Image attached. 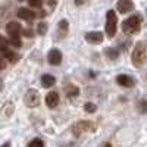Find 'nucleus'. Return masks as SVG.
Listing matches in <instances>:
<instances>
[{"label": "nucleus", "instance_id": "8", "mask_svg": "<svg viewBox=\"0 0 147 147\" xmlns=\"http://www.w3.org/2000/svg\"><path fill=\"white\" fill-rule=\"evenodd\" d=\"M85 40L91 44H97V43H102L103 41V34L99 31H90L85 34Z\"/></svg>", "mask_w": 147, "mask_h": 147}, {"label": "nucleus", "instance_id": "9", "mask_svg": "<svg viewBox=\"0 0 147 147\" xmlns=\"http://www.w3.org/2000/svg\"><path fill=\"white\" fill-rule=\"evenodd\" d=\"M116 9L121 12V13H127V12L134 9V3L131 0H119L116 3Z\"/></svg>", "mask_w": 147, "mask_h": 147}, {"label": "nucleus", "instance_id": "6", "mask_svg": "<svg viewBox=\"0 0 147 147\" xmlns=\"http://www.w3.org/2000/svg\"><path fill=\"white\" fill-rule=\"evenodd\" d=\"M24 100H25V105L28 107H35L37 105L40 103V96H38V93H37L35 90H28Z\"/></svg>", "mask_w": 147, "mask_h": 147}, {"label": "nucleus", "instance_id": "22", "mask_svg": "<svg viewBox=\"0 0 147 147\" xmlns=\"http://www.w3.org/2000/svg\"><path fill=\"white\" fill-rule=\"evenodd\" d=\"M6 68V63H5V59L2 57V56H0V71H2V69H5Z\"/></svg>", "mask_w": 147, "mask_h": 147}, {"label": "nucleus", "instance_id": "4", "mask_svg": "<svg viewBox=\"0 0 147 147\" xmlns=\"http://www.w3.org/2000/svg\"><path fill=\"white\" fill-rule=\"evenodd\" d=\"M116 30H118V18H116L115 10H107V13H106V34L109 38L115 37Z\"/></svg>", "mask_w": 147, "mask_h": 147}, {"label": "nucleus", "instance_id": "13", "mask_svg": "<svg viewBox=\"0 0 147 147\" xmlns=\"http://www.w3.org/2000/svg\"><path fill=\"white\" fill-rule=\"evenodd\" d=\"M55 82H56V80H55L53 75H50V74H44V75L41 77V85H43V87H46V88L53 87Z\"/></svg>", "mask_w": 147, "mask_h": 147}, {"label": "nucleus", "instance_id": "18", "mask_svg": "<svg viewBox=\"0 0 147 147\" xmlns=\"http://www.w3.org/2000/svg\"><path fill=\"white\" fill-rule=\"evenodd\" d=\"M28 147H44V143L40 138H34L32 141H30Z\"/></svg>", "mask_w": 147, "mask_h": 147}, {"label": "nucleus", "instance_id": "19", "mask_svg": "<svg viewBox=\"0 0 147 147\" xmlns=\"http://www.w3.org/2000/svg\"><path fill=\"white\" fill-rule=\"evenodd\" d=\"M84 109H85V112H88V113H94L97 107H96L94 103H85L84 105Z\"/></svg>", "mask_w": 147, "mask_h": 147}, {"label": "nucleus", "instance_id": "20", "mask_svg": "<svg viewBox=\"0 0 147 147\" xmlns=\"http://www.w3.org/2000/svg\"><path fill=\"white\" fill-rule=\"evenodd\" d=\"M28 5L31 7H40L43 5V0H28Z\"/></svg>", "mask_w": 147, "mask_h": 147}, {"label": "nucleus", "instance_id": "2", "mask_svg": "<svg viewBox=\"0 0 147 147\" xmlns=\"http://www.w3.org/2000/svg\"><path fill=\"white\" fill-rule=\"evenodd\" d=\"M132 63L136 65L137 68H141L146 62H147V52H146V47L143 43H137L136 47L132 50V56H131Z\"/></svg>", "mask_w": 147, "mask_h": 147}, {"label": "nucleus", "instance_id": "3", "mask_svg": "<svg viewBox=\"0 0 147 147\" xmlns=\"http://www.w3.org/2000/svg\"><path fill=\"white\" fill-rule=\"evenodd\" d=\"M140 27H141V16L140 15H132L128 19H125L124 24H122V30H124V32H127V34L138 32Z\"/></svg>", "mask_w": 147, "mask_h": 147}, {"label": "nucleus", "instance_id": "25", "mask_svg": "<svg viewBox=\"0 0 147 147\" xmlns=\"http://www.w3.org/2000/svg\"><path fill=\"white\" fill-rule=\"evenodd\" d=\"M82 3V0H77V5H81Z\"/></svg>", "mask_w": 147, "mask_h": 147}, {"label": "nucleus", "instance_id": "12", "mask_svg": "<svg viewBox=\"0 0 147 147\" xmlns=\"http://www.w3.org/2000/svg\"><path fill=\"white\" fill-rule=\"evenodd\" d=\"M59 103V94L56 91H50L46 96V105L49 107H56Z\"/></svg>", "mask_w": 147, "mask_h": 147}, {"label": "nucleus", "instance_id": "16", "mask_svg": "<svg viewBox=\"0 0 147 147\" xmlns=\"http://www.w3.org/2000/svg\"><path fill=\"white\" fill-rule=\"evenodd\" d=\"M78 87H75V85H68L66 87V94L69 96V97H72V96H78Z\"/></svg>", "mask_w": 147, "mask_h": 147}, {"label": "nucleus", "instance_id": "21", "mask_svg": "<svg viewBox=\"0 0 147 147\" xmlns=\"http://www.w3.org/2000/svg\"><path fill=\"white\" fill-rule=\"evenodd\" d=\"M140 112H147V102H140Z\"/></svg>", "mask_w": 147, "mask_h": 147}, {"label": "nucleus", "instance_id": "10", "mask_svg": "<svg viewBox=\"0 0 147 147\" xmlns=\"http://www.w3.org/2000/svg\"><path fill=\"white\" fill-rule=\"evenodd\" d=\"M18 18L19 19H24V21H32L35 18V13L31 10V9H27V7H21L18 10Z\"/></svg>", "mask_w": 147, "mask_h": 147}, {"label": "nucleus", "instance_id": "7", "mask_svg": "<svg viewBox=\"0 0 147 147\" xmlns=\"http://www.w3.org/2000/svg\"><path fill=\"white\" fill-rule=\"evenodd\" d=\"M47 60H49L50 65H59L60 62H62V53H60L57 49H52V50L49 52Z\"/></svg>", "mask_w": 147, "mask_h": 147}, {"label": "nucleus", "instance_id": "23", "mask_svg": "<svg viewBox=\"0 0 147 147\" xmlns=\"http://www.w3.org/2000/svg\"><path fill=\"white\" fill-rule=\"evenodd\" d=\"M2 147H10V144H9V143H5V144H3Z\"/></svg>", "mask_w": 147, "mask_h": 147}, {"label": "nucleus", "instance_id": "17", "mask_svg": "<svg viewBox=\"0 0 147 147\" xmlns=\"http://www.w3.org/2000/svg\"><path fill=\"white\" fill-rule=\"evenodd\" d=\"M37 32L40 35H44L47 32V24L46 22H38V25H37Z\"/></svg>", "mask_w": 147, "mask_h": 147}, {"label": "nucleus", "instance_id": "14", "mask_svg": "<svg viewBox=\"0 0 147 147\" xmlns=\"http://www.w3.org/2000/svg\"><path fill=\"white\" fill-rule=\"evenodd\" d=\"M7 50H10L9 49V40H6L3 35H0V53L5 55Z\"/></svg>", "mask_w": 147, "mask_h": 147}, {"label": "nucleus", "instance_id": "11", "mask_svg": "<svg viewBox=\"0 0 147 147\" xmlns=\"http://www.w3.org/2000/svg\"><path fill=\"white\" fill-rule=\"evenodd\" d=\"M116 82L122 87H132L134 85V78L129 77V75H125V74H122V75H118L116 77Z\"/></svg>", "mask_w": 147, "mask_h": 147}, {"label": "nucleus", "instance_id": "15", "mask_svg": "<svg viewBox=\"0 0 147 147\" xmlns=\"http://www.w3.org/2000/svg\"><path fill=\"white\" fill-rule=\"evenodd\" d=\"M106 55H107V57H109V59L115 60V59H118V56H119V52L116 50V49L109 47V49H106Z\"/></svg>", "mask_w": 147, "mask_h": 147}, {"label": "nucleus", "instance_id": "1", "mask_svg": "<svg viewBox=\"0 0 147 147\" xmlns=\"http://www.w3.org/2000/svg\"><path fill=\"white\" fill-rule=\"evenodd\" d=\"M6 31L9 34V44L21 47V25L18 22H9L6 25Z\"/></svg>", "mask_w": 147, "mask_h": 147}, {"label": "nucleus", "instance_id": "24", "mask_svg": "<svg viewBox=\"0 0 147 147\" xmlns=\"http://www.w3.org/2000/svg\"><path fill=\"white\" fill-rule=\"evenodd\" d=\"M103 147H112V146H110V144H109V143H106V144H105V146H103Z\"/></svg>", "mask_w": 147, "mask_h": 147}, {"label": "nucleus", "instance_id": "5", "mask_svg": "<svg viewBox=\"0 0 147 147\" xmlns=\"http://www.w3.org/2000/svg\"><path fill=\"white\" fill-rule=\"evenodd\" d=\"M96 129V127H94V124L93 122H90V121H80V122H77L75 125H74V128H72V131H74V134L75 136H82V134H85V132H93Z\"/></svg>", "mask_w": 147, "mask_h": 147}]
</instances>
